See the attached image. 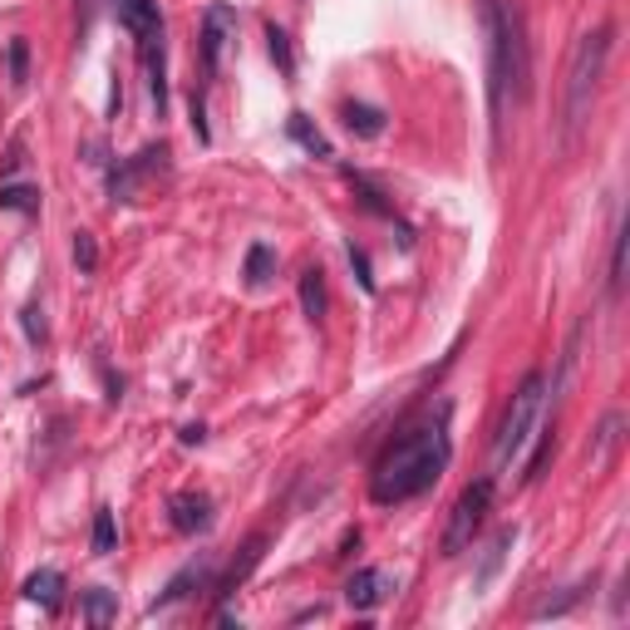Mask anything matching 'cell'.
<instances>
[{
  "label": "cell",
  "instance_id": "cell-2",
  "mask_svg": "<svg viewBox=\"0 0 630 630\" xmlns=\"http://www.w3.org/2000/svg\"><path fill=\"white\" fill-rule=\"evenodd\" d=\"M478 15H483V35H487V103H493V128H497L507 89H512V99L532 94V54H528V35H522L517 5L478 0Z\"/></svg>",
  "mask_w": 630,
  "mask_h": 630
},
{
  "label": "cell",
  "instance_id": "cell-29",
  "mask_svg": "<svg viewBox=\"0 0 630 630\" xmlns=\"http://www.w3.org/2000/svg\"><path fill=\"white\" fill-rule=\"evenodd\" d=\"M620 286H626V232L610 242V296H620Z\"/></svg>",
  "mask_w": 630,
  "mask_h": 630
},
{
  "label": "cell",
  "instance_id": "cell-12",
  "mask_svg": "<svg viewBox=\"0 0 630 630\" xmlns=\"http://www.w3.org/2000/svg\"><path fill=\"white\" fill-rule=\"evenodd\" d=\"M21 596L30 601V606H40V610H60V601H64V571H54V567L30 571V577H25V586H21Z\"/></svg>",
  "mask_w": 630,
  "mask_h": 630
},
{
  "label": "cell",
  "instance_id": "cell-30",
  "mask_svg": "<svg viewBox=\"0 0 630 630\" xmlns=\"http://www.w3.org/2000/svg\"><path fill=\"white\" fill-rule=\"evenodd\" d=\"M581 596H586V586H571L567 591V596H557V601H542V606L538 610H532V620H547V616H567V610L571 606H577V601Z\"/></svg>",
  "mask_w": 630,
  "mask_h": 630
},
{
  "label": "cell",
  "instance_id": "cell-19",
  "mask_svg": "<svg viewBox=\"0 0 630 630\" xmlns=\"http://www.w3.org/2000/svg\"><path fill=\"white\" fill-rule=\"evenodd\" d=\"M0 212H25V218H40V187H30V183H0Z\"/></svg>",
  "mask_w": 630,
  "mask_h": 630
},
{
  "label": "cell",
  "instance_id": "cell-8",
  "mask_svg": "<svg viewBox=\"0 0 630 630\" xmlns=\"http://www.w3.org/2000/svg\"><path fill=\"white\" fill-rule=\"evenodd\" d=\"M232 40H237V11H232V5H207V15H202V40H197L207 79H218V74H222V50H227Z\"/></svg>",
  "mask_w": 630,
  "mask_h": 630
},
{
  "label": "cell",
  "instance_id": "cell-21",
  "mask_svg": "<svg viewBox=\"0 0 630 630\" xmlns=\"http://www.w3.org/2000/svg\"><path fill=\"white\" fill-rule=\"evenodd\" d=\"M271 276H276V251H271L267 242H251V251H247V286L261 291V286H271Z\"/></svg>",
  "mask_w": 630,
  "mask_h": 630
},
{
  "label": "cell",
  "instance_id": "cell-15",
  "mask_svg": "<svg viewBox=\"0 0 630 630\" xmlns=\"http://www.w3.org/2000/svg\"><path fill=\"white\" fill-rule=\"evenodd\" d=\"M300 310H306L310 325H321L325 310H331V300H325V271H321V267H306V271H300Z\"/></svg>",
  "mask_w": 630,
  "mask_h": 630
},
{
  "label": "cell",
  "instance_id": "cell-9",
  "mask_svg": "<svg viewBox=\"0 0 630 630\" xmlns=\"http://www.w3.org/2000/svg\"><path fill=\"white\" fill-rule=\"evenodd\" d=\"M168 522H173V532H183V538L212 532V522H218L212 497H207V493H173V497H168Z\"/></svg>",
  "mask_w": 630,
  "mask_h": 630
},
{
  "label": "cell",
  "instance_id": "cell-25",
  "mask_svg": "<svg viewBox=\"0 0 630 630\" xmlns=\"http://www.w3.org/2000/svg\"><path fill=\"white\" fill-rule=\"evenodd\" d=\"M114 547H119L114 512H109V507H99V512H94V552H99V557H109Z\"/></svg>",
  "mask_w": 630,
  "mask_h": 630
},
{
  "label": "cell",
  "instance_id": "cell-27",
  "mask_svg": "<svg viewBox=\"0 0 630 630\" xmlns=\"http://www.w3.org/2000/svg\"><path fill=\"white\" fill-rule=\"evenodd\" d=\"M5 60H11V84H15V89H25V79H30V40H21V35H15Z\"/></svg>",
  "mask_w": 630,
  "mask_h": 630
},
{
  "label": "cell",
  "instance_id": "cell-13",
  "mask_svg": "<svg viewBox=\"0 0 630 630\" xmlns=\"http://www.w3.org/2000/svg\"><path fill=\"white\" fill-rule=\"evenodd\" d=\"M261 552H267V538H251L247 547H242V557H232V567L222 571V577H212V591H218L222 601H227V596H237V586L251 577V567H257V561H261Z\"/></svg>",
  "mask_w": 630,
  "mask_h": 630
},
{
  "label": "cell",
  "instance_id": "cell-11",
  "mask_svg": "<svg viewBox=\"0 0 630 630\" xmlns=\"http://www.w3.org/2000/svg\"><path fill=\"white\" fill-rule=\"evenodd\" d=\"M202 586L212 591V561H207V557H193L183 571H177L173 581H168L163 591H158V601H153V606H148V610H163V606H173V601L193 596V591H202Z\"/></svg>",
  "mask_w": 630,
  "mask_h": 630
},
{
  "label": "cell",
  "instance_id": "cell-1",
  "mask_svg": "<svg viewBox=\"0 0 630 630\" xmlns=\"http://www.w3.org/2000/svg\"><path fill=\"white\" fill-rule=\"evenodd\" d=\"M448 458H454V438H448V404H438L434 419L404 429L380 458H374L370 473V497L380 507L409 503V497H424L429 487L444 478Z\"/></svg>",
  "mask_w": 630,
  "mask_h": 630
},
{
  "label": "cell",
  "instance_id": "cell-7",
  "mask_svg": "<svg viewBox=\"0 0 630 630\" xmlns=\"http://www.w3.org/2000/svg\"><path fill=\"white\" fill-rule=\"evenodd\" d=\"M163 173H168V144H148V148H138L134 158L109 168V197H114V202H138L144 187Z\"/></svg>",
  "mask_w": 630,
  "mask_h": 630
},
{
  "label": "cell",
  "instance_id": "cell-31",
  "mask_svg": "<svg viewBox=\"0 0 630 630\" xmlns=\"http://www.w3.org/2000/svg\"><path fill=\"white\" fill-rule=\"evenodd\" d=\"M25 168V144L21 138H11V148H5V158H0V177H15Z\"/></svg>",
  "mask_w": 630,
  "mask_h": 630
},
{
  "label": "cell",
  "instance_id": "cell-32",
  "mask_svg": "<svg viewBox=\"0 0 630 630\" xmlns=\"http://www.w3.org/2000/svg\"><path fill=\"white\" fill-rule=\"evenodd\" d=\"M350 267H355V276H360V286H365V291H370V296H374V276H370V257H365V251H360V247H355V242H350Z\"/></svg>",
  "mask_w": 630,
  "mask_h": 630
},
{
  "label": "cell",
  "instance_id": "cell-10",
  "mask_svg": "<svg viewBox=\"0 0 630 630\" xmlns=\"http://www.w3.org/2000/svg\"><path fill=\"white\" fill-rule=\"evenodd\" d=\"M394 586H399V581H394L384 567H365L345 581V601H350V610H374L394 596Z\"/></svg>",
  "mask_w": 630,
  "mask_h": 630
},
{
  "label": "cell",
  "instance_id": "cell-6",
  "mask_svg": "<svg viewBox=\"0 0 630 630\" xmlns=\"http://www.w3.org/2000/svg\"><path fill=\"white\" fill-rule=\"evenodd\" d=\"M493 493H497V478H478V483H468L464 493H458L454 512H448V528H444V557H458V552L473 547V538L483 532L487 512H493Z\"/></svg>",
  "mask_w": 630,
  "mask_h": 630
},
{
  "label": "cell",
  "instance_id": "cell-14",
  "mask_svg": "<svg viewBox=\"0 0 630 630\" xmlns=\"http://www.w3.org/2000/svg\"><path fill=\"white\" fill-rule=\"evenodd\" d=\"M341 119L355 138H380L384 128H390V114H384V109H374V103H355V99L341 103Z\"/></svg>",
  "mask_w": 630,
  "mask_h": 630
},
{
  "label": "cell",
  "instance_id": "cell-20",
  "mask_svg": "<svg viewBox=\"0 0 630 630\" xmlns=\"http://www.w3.org/2000/svg\"><path fill=\"white\" fill-rule=\"evenodd\" d=\"M512 542H517V528H503V532H497V538L483 547V567H478V577H473L478 586H487V581L497 577V567L507 561V547H512Z\"/></svg>",
  "mask_w": 630,
  "mask_h": 630
},
{
  "label": "cell",
  "instance_id": "cell-5",
  "mask_svg": "<svg viewBox=\"0 0 630 630\" xmlns=\"http://www.w3.org/2000/svg\"><path fill=\"white\" fill-rule=\"evenodd\" d=\"M542 404H547V374L532 370L528 380L512 390V399H507L503 419H497V434H493V478L507 473V468L522 458V448H528L532 429H538V419H542Z\"/></svg>",
  "mask_w": 630,
  "mask_h": 630
},
{
  "label": "cell",
  "instance_id": "cell-26",
  "mask_svg": "<svg viewBox=\"0 0 630 630\" xmlns=\"http://www.w3.org/2000/svg\"><path fill=\"white\" fill-rule=\"evenodd\" d=\"M74 267H79V276L99 271V242H94V232H74Z\"/></svg>",
  "mask_w": 630,
  "mask_h": 630
},
{
  "label": "cell",
  "instance_id": "cell-22",
  "mask_svg": "<svg viewBox=\"0 0 630 630\" xmlns=\"http://www.w3.org/2000/svg\"><path fill=\"white\" fill-rule=\"evenodd\" d=\"M532 434H538V454L528 458V473H522V483H538L542 468H547L552 454H557V424H542V429H532Z\"/></svg>",
  "mask_w": 630,
  "mask_h": 630
},
{
  "label": "cell",
  "instance_id": "cell-24",
  "mask_svg": "<svg viewBox=\"0 0 630 630\" xmlns=\"http://www.w3.org/2000/svg\"><path fill=\"white\" fill-rule=\"evenodd\" d=\"M267 50H271V60L281 64V74H286V79H291V74H296V54H291V35L281 30L276 21L267 25Z\"/></svg>",
  "mask_w": 630,
  "mask_h": 630
},
{
  "label": "cell",
  "instance_id": "cell-28",
  "mask_svg": "<svg viewBox=\"0 0 630 630\" xmlns=\"http://www.w3.org/2000/svg\"><path fill=\"white\" fill-rule=\"evenodd\" d=\"M21 325H25V341H30V345H45V341H50V325H45L40 300H30V306L21 310Z\"/></svg>",
  "mask_w": 630,
  "mask_h": 630
},
{
  "label": "cell",
  "instance_id": "cell-23",
  "mask_svg": "<svg viewBox=\"0 0 630 630\" xmlns=\"http://www.w3.org/2000/svg\"><path fill=\"white\" fill-rule=\"evenodd\" d=\"M345 177H350V187H355V193H360V207H365V212H374V218H390V222H394V207L384 202V193L370 183V177H365V173H355V168H350V173H345Z\"/></svg>",
  "mask_w": 630,
  "mask_h": 630
},
{
  "label": "cell",
  "instance_id": "cell-17",
  "mask_svg": "<svg viewBox=\"0 0 630 630\" xmlns=\"http://www.w3.org/2000/svg\"><path fill=\"white\" fill-rule=\"evenodd\" d=\"M79 610H84V620H89V626H109V620H119L114 591H103V586L79 591Z\"/></svg>",
  "mask_w": 630,
  "mask_h": 630
},
{
  "label": "cell",
  "instance_id": "cell-18",
  "mask_svg": "<svg viewBox=\"0 0 630 630\" xmlns=\"http://www.w3.org/2000/svg\"><path fill=\"white\" fill-rule=\"evenodd\" d=\"M620 424H626V419H620L616 409H610L606 419H601L596 438H591V444H586V464H591V468H601V464H606V458H610V448L620 444Z\"/></svg>",
  "mask_w": 630,
  "mask_h": 630
},
{
  "label": "cell",
  "instance_id": "cell-16",
  "mask_svg": "<svg viewBox=\"0 0 630 630\" xmlns=\"http://www.w3.org/2000/svg\"><path fill=\"white\" fill-rule=\"evenodd\" d=\"M286 134H291V138H296V144H300V148H306V153H310V158H335L331 138H325V134H321V128L310 124V119H306V114H291V119H286Z\"/></svg>",
  "mask_w": 630,
  "mask_h": 630
},
{
  "label": "cell",
  "instance_id": "cell-4",
  "mask_svg": "<svg viewBox=\"0 0 630 630\" xmlns=\"http://www.w3.org/2000/svg\"><path fill=\"white\" fill-rule=\"evenodd\" d=\"M109 11L119 15L128 35H134V50L148 70V94H153V109L163 119L168 109V40H163V11L158 0H109Z\"/></svg>",
  "mask_w": 630,
  "mask_h": 630
},
{
  "label": "cell",
  "instance_id": "cell-33",
  "mask_svg": "<svg viewBox=\"0 0 630 630\" xmlns=\"http://www.w3.org/2000/svg\"><path fill=\"white\" fill-rule=\"evenodd\" d=\"M202 438H207L202 424H187V429H183V444H202Z\"/></svg>",
  "mask_w": 630,
  "mask_h": 630
},
{
  "label": "cell",
  "instance_id": "cell-3",
  "mask_svg": "<svg viewBox=\"0 0 630 630\" xmlns=\"http://www.w3.org/2000/svg\"><path fill=\"white\" fill-rule=\"evenodd\" d=\"M610 60V25L581 35L577 50L567 60V109H561V148H571L591 124V109H596V89L601 74H606Z\"/></svg>",
  "mask_w": 630,
  "mask_h": 630
}]
</instances>
